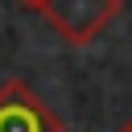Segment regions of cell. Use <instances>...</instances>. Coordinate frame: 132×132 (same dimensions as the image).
<instances>
[{"label":"cell","instance_id":"cell-1","mask_svg":"<svg viewBox=\"0 0 132 132\" xmlns=\"http://www.w3.org/2000/svg\"><path fill=\"white\" fill-rule=\"evenodd\" d=\"M124 0H45L41 12L54 25V33L70 45H87L95 41L116 16H120Z\"/></svg>","mask_w":132,"mask_h":132},{"label":"cell","instance_id":"cell-2","mask_svg":"<svg viewBox=\"0 0 132 132\" xmlns=\"http://www.w3.org/2000/svg\"><path fill=\"white\" fill-rule=\"evenodd\" d=\"M0 132H66V124L29 82L12 78L0 87Z\"/></svg>","mask_w":132,"mask_h":132},{"label":"cell","instance_id":"cell-3","mask_svg":"<svg viewBox=\"0 0 132 132\" xmlns=\"http://www.w3.org/2000/svg\"><path fill=\"white\" fill-rule=\"evenodd\" d=\"M21 4H25V8H37V12H41V4H45V0H21Z\"/></svg>","mask_w":132,"mask_h":132},{"label":"cell","instance_id":"cell-4","mask_svg":"<svg viewBox=\"0 0 132 132\" xmlns=\"http://www.w3.org/2000/svg\"><path fill=\"white\" fill-rule=\"evenodd\" d=\"M116 132H132V120H128V124H124V128H116Z\"/></svg>","mask_w":132,"mask_h":132}]
</instances>
